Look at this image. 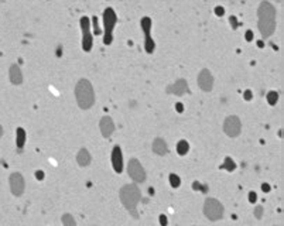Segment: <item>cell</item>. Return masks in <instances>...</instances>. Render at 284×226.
Here are the masks:
<instances>
[{
  "label": "cell",
  "mask_w": 284,
  "mask_h": 226,
  "mask_svg": "<svg viewBox=\"0 0 284 226\" xmlns=\"http://www.w3.org/2000/svg\"><path fill=\"white\" fill-rule=\"evenodd\" d=\"M257 27L261 34V38L267 40L276 30V9L268 2H261L257 9Z\"/></svg>",
  "instance_id": "6da1fadb"
},
{
  "label": "cell",
  "mask_w": 284,
  "mask_h": 226,
  "mask_svg": "<svg viewBox=\"0 0 284 226\" xmlns=\"http://www.w3.org/2000/svg\"><path fill=\"white\" fill-rule=\"evenodd\" d=\"M75 97L81 109H89L95 103L94 86L88 79H79L75 86Z\"/></svg>",
  "instance_id": "7a4b0ae2"
},
{
  "label": "cell",
  "mask_w": 284,
  "mask_h": 226,
  "mask_svg": "<svg viewBox=\"0 0 284 226\" xmlns=\"http://www.w3.org/2000/svg\"><path fill=\"white\" fill-rule=\"evenodd\" d=\"M141 199V192L140 189L136 187V184H127L120 189V201L123 203V207L127 210H130L133 216H137L136 214V207Z\"/></svg>",
  "instance_id": "3957f363"
},
{
  "label": "cell",
  "mask_w": 284,
  "mask_h": 226,
  "mask_svg": "<svg viewBox=\"0 0 284 226\" xmlns=\"http://www.w3.org/2000/svg\"><path fill=\"white\" fill-rule=\"evenodd\" d=\"M204 215L209 221H219L223 216V207L218 199L208 198L204 202Z\"/></svg>",
  "instance_id": "277c9868"
},
{
  "label": "cell",
  "mask_w": 284,
  "mask_h": 226,
  "mask_svg": "<svg viewBox=\"0 0 284 226\" xmlns=\"http://www.w3.org/2000/svg\"><path fill=\"white\" fill-rule=\"evenodd\" d=\"M127 172L130 178L136 182H143L146 179V171H144L143 165L140 164V161L136 160V158H132L127 164Z\"/></svg>",
  "instance_id": "5b68a950"
},
{
  "label": "cell",
  "mask_w": 284,
  "mask_h": 226,
  "mask_svg": "<svg viewBox=\"0 0 284 226\" xmlns=\"http://www.w3.org/2000/svg\"><path fill=\"white\" fill-rule=\"evenodd\" d=\"M242 130V125L240 120L237 116H229L226 117L225 122H223V132L228 134L229 137H236L240 134Z\"/></svg>",
  "instance_id": "8992f818"
},
{
  "label": "cell",
  "mask_w": 284,
  "mask_h": 226,
  "mask_svg": "<svg viewBox=\"0 0 284 226\" xmlns=\"http://www.w3.org/2000/svg\"><path fill=\"white\" fill-rule=\"evenodd\" d=\"M9 181H10V189H12L13 195L20 196V195L23 194V191H24V178H23V175H21L20 172H13L12 175H10V178H9Z\"/></svg>",
  "instance_id": "52a82bcc"
},
{
  "label": "cell",
  "mask_w": 284,
  "mask_h": 226,
  "mask_svg": "<svg viewBox=\"0 0 284 226\" xmlns=\"http://www.w3.org/2000/svg\"><path fill=\"white\" fill-rule=\"evenodd\" d=\"M115 24H116V14H115V12H113L112 9H106V12L103 13V26H105V30H106V38H105L106 43L110 41V33H112Z\"/></svg>",
  "instance_id": "ba28073f"
},
{
  "label": "cell",
  "mask_w": 284,
  "mask_h": 226,
  "mask_svg": "<svg viewBox=\"0 0 284 226\" xmlns=\"http://www.w3.org/2000/svg\"><path fill=\"white\" fill-rule=\"evenodd\" d=\"M198 85L204 92H209L212 90L214 86V76L209 72V69H202L198 75Z\"/></svg>",
  "instance_id": "9c48e42d"
},
{
  "label": "cell",
  "mask_w": 284,
  "mask_h": 226,
  "mask_svg": "<svg viewBox=\"0 0 284 226\" xmlns=\"http://www.w3.org/2000/svg\"><path fill=\"white\" fill-rule=\"evenodd\" d=\"M99 127H101L102 136H103V137H109L110 134L113 133V130H115V123H113L112 117H109V116L102 117L101 122H99Z\"/></svg>",
  "instance_id": "30bf717a"
},
{
  "label": "cell",
  "mask_w": 284,
  "mask_h": 226,
  "mask_svg": "<svg viewBox=\"0 0 284 226\" xmlns=\"http://www.w3.org/2000/svg\"><path fill=\"white\" fill-rule=\"evenodd\" d=\"M167 92H168V94H174V95H177V96H181V95L187 94V92H188L187 81H185V79H178V81L175 82L174 85L168 86Z\"/></svg>",
  "instance_id": "8fae6325"
},
{
  "label": "cell",
  "mask_w": 284,
  "mask_h": 226,
  "mask_svg": "<svg viewBox=\"0 0 284 226\" xmlns=\"http://www.w3.org/2000/svg\"><path fill=\"white\" fill-rule=\"evenodd\" d=\"M112 165L116 172H122L123 170V160H122V151L119 146H116L112 151Z\"/></svg>",
  "instance_id": "7c38bea8"
},
{
  "label": "cell",
  "mask_w": 284,
  "mask_h": 226,
  "mask_svg": "<svg viewBox=\"0 0 284 226\" xmlns=\"http://www.w3.org/2000/svg\"><path fill=\"white\" fill-rule=\"evenodd\" d=\"M9 75H10V82L14 83V85H20L23 82V74H21V69H20L19 65H12L10 69H9Z\"/></svg>",
  "instance_id": "4fadbf2b"
},
{
  "label": "cell",
  "mask_w": 284,
  "mask_h": 226,
  "mask_svg": "<svg viewBox=\"0 0 284 226\" xmlns=\"http://www.w3.org/2000/svg\"><path fill=\"white\" fill-rule=\"evenodd\" d=\"M153 151L156 153V154H158V156H164V154H167L168 148H167L165 141H164L163 139H156V140H154V143H153Z\"/></svg>",
  "instance_id": "5bb4252c"
},
{
  "label": "cell",
  "mask_w": 284,
  "mask_h": 226,
  "mask_svg": "<svg viewBox=\"0 0 284 226\" xmlns=\"http://www.w3.org/2000/svg\"><path fill=\"white\" fill-rule=\"evenodd\" d=\"M76 161H78V164L82 165V167H86V165L91 163V154L88 153L86 148H81L78 151V154H76Z\"/></svg>",
  "instance_id": "9a60e30c"
},
{
  "label": "cell",
  "mask_w": 284,
  "mask_h": 226,
  "mask_svg": "<svg viewBox=\"0 0 284 226\" xmlns=\"http://www.w3.org/2000/svg\"><path fill=\"white\" fill-rule=\"evenodd\" d=\"M24 141H26V132L21 127H19L17 129V146L21 148L24 146Z\"/></svg>",
  "instance_id": "2e32d148"
},
{
  "label": "cell",
  "mask_w": 284,
  "mask_h": 226,
  "mask_svg": "<svg viewBox=\"0 0 284 226\" xmlns=\"http://www.w3.org/2000/svg\"><path fill=\"white\" fill-rule=\"evenodd\" d=\"M91 47H92V37H91L89 31H86L85 34H83V50L89 51Z\"/></svg>",
  "instance_id": "e0dca14e"
},
{
  "label": "cell",
  "mask_w": 284,
  "mask_h": 226,
  "mask_svg": "<svg viewBox=\"0 0 284 226\" xmlns=\"http://www.w3.org/2000/svg\"><path fill=\"white\" fill-rule=\"evenodd\" d=\"M62 223H64V226H76L75 219L72 218V215H69V214H65L62 216Z\"/></svg>",
  "instance_id": "ac0fdd59"
},
{
  "label": "cell",
  "mask_w": 284,
  "mask_h": 226,
  "mask_svg": "<svg viewBox=\"0 0 284 226\" xmlns=\"http://www.w3.org/2000/svg\"><path fill=\"white\" fill-rule=\"evenodd\" d=\"M177 150H178L179 154H185V153L188 151V143H187V141H179V143H178V148H177Z\"/></svg>",
  "instance_id": "d6986e66"
},
{
  "label": "cell",
  "mask_w": 284,
  "mask_h": 226,
  "mask_svg": "<svg viewBox=\"0 0 284 226\" xmlns=\"http://www.w3.org/2000/svg\"><path fill=\"white\" fill-rule=\"evenodd\" d=\"M277 99H279V95H277L276 92H270V94L267 95V101H268V103H272V105L276 103Z\"/></svg>",
  "instance_id": "ffe728a7"
},
{
  "label": "cell",
  "mask_w": 284,
  "mask_h": 226,
  "mask_svg": "<svg viewBox=\"0 0 284 226\" xmlns=\"http://www.w3.org/2000/svg\"><path fill=\"white\" fill-rule=\"evenodd\" d=\"M170 181H171L172 187H178V185H179V178L177 175H174V174H171V175H170Z\"/></svg>",
  "instance_id": "44dd1931"
},
{
  "label": "cell",
  "mask_w": 284,
  "mask_h": 226,
  "mask_svg": "<svg viewBox=\"0 0 284 226\" xmlns=\"http://www.w3.org/2000/svg\"><path fill=\"white\" fill-rule=\"evenodd\" d=\"M254 214H256V218H257V219H260V218H261V215H263V208H261V207H257L256 210H254Z\"/></svg>",
  "instance_id": "7402d4cb"
},
{
  "label": "cell",
  "mask_w": 284,
  "mask_h": 226,
  "mask_svg": "<svg viewBox=\"0 0 284 226\" xmlns=\"http://www.w3.org/2000/svg\"><path fill=\"white\" fill-rule=\"evenodd\" d=\"M250 199H252V201H254V199H256V195L252 194V195H250Z\"/></svg>",
  "instance_id": "603a6c76"
},
{
  "label": "cell",
  "mask_w": 284,
  "mask_h": 226,
  "mask_svg": "<svg viewBox=\"0 0 284 226\" xmlns=\"http://www.w3.org/2000/svg\"><path fill=\"white\" fill-rule=\"evenodd\" d=\"M2 136H3V127L0 126V137H2Z\"/></svg>",
  "instance_id": "cb8c5ba5"
},
{
  "label": "cell",
  "mask_w": 284,
  "mask_h": 226,
  "mask_svg": "<svg viewBox=\"0 0 284 226\" xmlns=\"http://www.w3.org/2000/svg\"><path fill=\"white\" fill-rule=\"evenodd\" d=\"M161 222H163V225H165V218L164 216H161Z\"/></svg>",
  "instance_id": "d4e9b609"
}]
</instances>
